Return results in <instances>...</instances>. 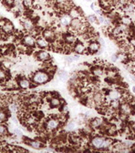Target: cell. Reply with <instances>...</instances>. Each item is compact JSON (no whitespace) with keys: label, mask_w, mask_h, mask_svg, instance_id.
I'll list each match as a JSON object with an SVG mask.
<instances>
[{"label":"cell","mask_w":135,"mask_h":153,"mask_svg":"<svg viewBox=\"0 0 135 153\" xmlns=\"http://www.w3.org/2000/svg\"><path fill=\"white\" fill-rule=\"evenodd\" d=\"M97 42H99V43H100V46H102V47H103V46H104V45H105V41L103 40V38H98V41H97Z\"/></svg>","instance_id":"obj_40"},{"label":"cell","mask_w":135,"mask_h":153,"mask_svg":"<svg viewBox=\"0 0 135 153\" xmlns=\"http://www.w3.org/2000/svg\"><path fill=\"white\" fill-rule=\"evenodd\" d=\"M3 38V32H1V31H0V39H2V38Z\"/></svg>","instance_id":"obj_48"},{"label":"cell","mask_w":135,"mask_h":153,"mask_svg":"<svg viewBox=\"0 0 135 153\" xmlns=\"http://www.w3.org/2000/svg\"><path fill=\"white\" fill-rule=\"evenodd\" d=\"M132 151L135 152V143H134L133 145H132Z\"/></svg>","instance_id":"obj_49"},{"label":"cell","mask_w":135,"mask_h":153,"mask_svg":"<svg viewBox=\"0 0 135 153\" xmlns=\"http://www.w3.org/2000/svg\"><path fill=\"white\" fill-rule=\"evenodd\" d=\"M87 2H91V0H86Z\"/></svg>","instance_id":"obj_52"},{"label":"cell","mask_w":135,"mask_h":153,"mask_svg":"<svg viewBox=\"0 0 135 153\" xmlns=\"http://www.w3.org/2000/svg\"><path fill=\"white\" fill-rule=\"evenodd\" d=\"M123 143L125 144V145H126V148H130V147H132V145L134 144L133 142H131V141H125Z\"/></svg>","instance_id":"obj_42"},{"label":"cell","mask_w":135,"mask_h":153,"mask_svg":"<svg viewBox=\"0 0 135 153\" xmlns=\"http://www.w3.org/2000/svg\"><path fill=\"white\" fill-rule=\"evenodd\" d=\"M81 11V9L80 10L79 8H75V7H72L71 9L69 10V14L71 16V18L72 19H81V15H82V12Z\"/></svg>","instance_id":"obj_14"},{"label":"cell","mask_w":135,"mask_h":153,"mask_svg":"<svg viewBox=\"0 0 135 153\" xmlns=\"http://www.w3.org/2000/svg\"><path fill=\"white\" fill-rule=\"evenodd\" d=\"M55 2H57V4L60 5V6H64V5L69 3V0H55Z\"/></svg>","instance_id":"obj_36"},{"label":"cell","mask_w":135,"mask_h":153,"mask_svg":"<svg viewBox=\"0 0 135 153\" xmlns=\"http://www.w3.org/2000/svg\"><path fill=\"white\" fill-rule=\"evenodd\" d=\"M75 128V124L73 122H69V124H67V129L68 130H72Z\"/></svg>","instance_id":"obj_39"},{"label":"cell","mask_w":135,"mask_h":153,"mask_svg":"<svg viewBox=\"0 0 135 153\" xmlns=\"http://www.w3.org/2000/svg\"><path fill=\"white\" fill-rule=\"evenodd\" d=\"M36 45L41 49H47L49 47V42L42 36L36 39Z\"/></svg>","instance_id":"obj_10"},{"label":"cell","mask_w":135,"mask_h":153,"mask_svg":"<svg viewBox=\"0 0 135 153\" xmlns=\"http://www.w3.org/2000/svg\"><path fill=\"white\" fill-rule=\"evenodd\" d=\"M72 20V19L71 16L68 14H63V15H61V17H60V24H61L63 26H66V27L70 26Z\"/></svg>","instance_id":"obj_13"},{"label":"cell","mask_w":135,"mask_h":153,"mask_svg":"<svg viewBox=\"0 0 135 153\" xmlns=\"http://www.w3.org/2000/svg\"><path fill=\"white\" fill-rule=\"evenodd\" d=\"M14 132H15L16 135H18V136H20L21 134V131H20V130H18V129H15V130H14Z\"/></svg>","instance_id":"obj_46"},{"label":"cell","mask_w":135,"mask_h":153,"mask_svg":"<svg viewBox=\"0 0 135 153\" xmlns=\"http://www.w3.org/2000/svg\"><path fill=\"white\" fill-rule=\"evenodd\" d=\"M64 60H65V62H66L68 64H70V63H72V61H73L71 57H66Z\"/></svg>","instance_id":"obj_43"},{"label":"cell","mask_w":135,"mask_h":153,"mask_svg":"<svg viewBox=\"0 0 135 153\" xmlns=\"http://www.w3.org/2000/svg\"><path fill=\"white\" fill-rule=\"evenodd\" d=\"M87 21L88 22H90V23H99V22H98V19L97 17L95 16V15H88L87 17Z\"/></svg>","instance_id":"obj_30"},{"label":"cell","mask_w":135,"mask_h":153,"mask_svg":"<svg viewBox=\"0 0 135 153\" xmlns=\"http://www.w3.org/2000/svg\"><path fill=\"white\" fill-rule=\"evenodd\" d=\"M93 74L95 76H100L101 75H103V71L102 69H100V67H98V68H95L94 70H93Z\"/></svg>","instance_id":"obj_33"},{"label":"cell","mask_w":135,"mask_h":153,"mask_svg":"<svg viewBox=\"0 0 135 153\" xmlns=\"http://www.w3.org/2000/svg\"><path fill=\"white\" fill-rule=\"evenodd\" d=\"M133 128H134V130H135V124H134V125H133Z\"/></svg>","instance_id":"obj_51"},{"label":"cell","mask_w":135,"mask_h":153,"mask_svg":"<svg viewBox=\"0 0 135 153\" xmlns=\"http://www.w3.org/2000/svg\"><path fill=\"white\" fill-rule=\"evenodd\" d=\"M6 86H7V88H10V89H14V88H16L18 87V81H7L6 83Z\"/></svg>","instance_id":"obj_23"},{"label":"cell","mask_w":135,"mask_h":153,"mask_svg":"<svg viewBox=\"0 0 135 153\" xmlns=\"http://www.w3.org/2000/svg\"><path fill=\"white\" fill-rule=\"evenodd\" d=\"M111 60L113 62H115L118 61V55L117 54H112L111 56Z\"/></svg>","instance_id":"obj_41"},{"label":"cell","mask_w":135,"mask_h":153,"mask_svg":"<svg viewBox=\"0 0 135 153\" xmlns=\"http://www.w3.org/2000/svg\"><path fill=\"white\" fill-rule=\"evenodd\" d=\"M97 19H98V22H99V23L100 24L104 25L105 26H109V24H110L109 21H108V20H107V19L103 16V15L101 14V15H100V16L98 17Z\"/></svg>","instance_id":"obj_24"},{"label":"cell","mask_w":135,"mask_h":153,"mask_svg":"<svg viewBox=\"0 0 135 153\" xmlns=\"http://www.w3.org/2000/svg\"><path fill=\"white\" fill-rule=\"evenodd\" d=\"M5 2V4L7 5V7H12L14 4L15 0H3Z\"/></svg>","instance_id":"obj_37"},{"label":"cell","mask_w":135,"mask_h":153,"mask_svg":"<svg viewBox=\"0 0 135 153\" xmlns=\"http://www.w3.org/2000/svg\"><path fill=\"white\" fill-rule=\"evenodd\" d=\"M69 141H70L72 144H78V143H80V139L79 136H76V135H74V134H72V135L69 136Z\"/></svg>","instance_id":"obj_22"},{"label":"cell","mask_w":135,"mask_h":153,"mask_svg":"<svg viewBox=\"0 0 135 153\" xmlns=\"http://www.w3.org/2000/svg\"><path fill=\"white\" fill-rule=\"evenodd\" d=\"M134 70H135V65H134Z\"/></svg>","instance_id":"obj_54"},{"label":"cell","mask_w":135,"mask_h":153,"mask_svg":"<svg viewBox=\"0 0 135 153\" xmlns=\"http://www.w3.org/2000/svg\"><path fill=\"white\" fill-rule=\"evenodd\" d=\"M14 151L17 152H28V150H26L25 148H20V147H16Z\"/></svg>","instance_id":"obj_38"},{"label":"cell","mask_w":135,"mask_h":153,"mask_svg":"<svg viewBox=\"0 0 135 153\" xmlns=\"http://www.w3.org/2000/svg\"><path fill=\"white\" fill-rule=\"evenodd\" d=\"M22 26H23L24 29L27 31H31L33 30L34 29V24H33V21L30 19H25L23 22H22Z\"/></svg>","instance_id":"obj_16"},{"label":"cell","mask_w":135,"mask_h":153,"mask_svg":"<svg viewBox=\"0 0 135 153\" xmlns=\"http://www.w3.org/2000/svg\"><path fill=\"white\" fill-rule=\"evenodd\" d=\"M9 109L10 111L12 112H17V110H18V105H17V103L16 102L12 103L11 105L9 106Z\"/></svg>","instance_id":"obj_34"},{"label":"cell","mask_w":135,"mask_h":153,"mask_svg":"<svg viewBox=\"0 0 135 153\" xmlns=\"http://www.w3.org/2000/svg\"><path fill=\"white\" fill-rule=\"evenodd\" d=\"M131 45H133V46H134L135 47V38H132V39H131Z\"/></svg>","instance_id":"obj_47"},{"label":"cell","mask_w":135,"mask_h":153,"mask_svg":"<svg viewBox=\"0 0 135 153\" xmlns=\"http://www.w3.org/2000/svg\"><path fill=\"white\" fill-rule=\"evenodd\" d=\"M60 121L58 118L56 117H52L50 118L46 123V128L49 130H56V129L60 126Z\"/></svg>","instance_id":"obj_5"},{"label":"cell","mask_w":135,"mask_h":153,"mask_svg":"<svg viewBox=\"0 0 135 153\" xmlns=\"http://www.w3.org/2000/svg\"><path fill=\"white\" fill-rule=\"evenodd\" d=\"M27 144L30 146L31 148L37 149V150H40L44 147V143L39 140H30L27 142Z\"/></svg>","instance_id":"obj_12"},{"label":"cell","mask_w":135,"mask_h":153,"mask_svg":"<svg viewBox=\"0 0 135 153\" xmlns=\"http://www.w3.org/2000/svg\"><path fill=\"white\" fill-rule=\"evenodd\" d=\"M22 43L27 47H33L36 45V39L32 35H26L22 38Z\"/></svg>","instance_id":"obj_8"},{"label":"cell","mask_w":135,"mask_h":153,"mask_svg":"<svg viewBox=\"0 0 135 153\" xmlns=\"http://www.w3.org/2000/svg\"><path fill=\"white\" fill-rule=\"evenodd\" d=\"M72 58V60H75V61H77V60L80 59V56L78 54H74L72 57H71Z\"/></svg>","instance_id":"obj_45"},{"label":"cell","mask_w":135,"mask_h":153,"mask_svg":"<svg viewBox=\"0 0 135 153\" xmlns=\"http://www.w3.org/2000/svg\"><path fill=\"white\" fill-rule=\"evenodd\" d=\"M60 104H61V100H60L58 97H53L49 100V105L51 108L59 107Z\"/></svg>","instance_id":"obj_21"},{"label":"cell","mask_w":135,"mask_h":153,"mask_svg":"<svg viewBox=\"0 0 135 153\" xmlns=\"http://www.w3.org/2000/svg\"><path fill=\"white\" fill-rule=\"evenodd\" d=\"M61 111L63 112H67L68 111H69V108H68V106H67V105H64V106L62 107Z\"/></svg>","instance_id":"obj_44"},{"label":"cell","mask_w":135,"mask_h":153,"mask_svg":"<svg viewBox=\"0 0 135 153\" xmlns=\"http://www.w3.org/2000/svg\"><path fill=\"white\" fill-rule=\"evenodd\" d=\"M73 50L76 53H77L78 54H83V53H85V51H87V50H86L85 45L81 42L75 43V45H74L73 46Z\"/></svg>","instance_id":"obj_15"},{"label":"cell","mask_w":135,"mask_h":153,"mask_svg":"<svg viewBox=\"0 0 135 153\" xmlns=\"http://www.w3.org/2000/svg\"><path fill=\"white\" fill-rule=\"evenodd\" d=\"M18 87L21 89H29L32 87V81L26 77H21L18 80Z\"/></svg>","instance_id":"obj_4"},{"label":"cell","mask_w":135,"mask_h":153,"mask_svg":"<svg viewBox=\"0 0 135 153\" xmlns=\"http://www.w3.org/2000/svg\"><path fill=\"white\" fill-rule=\"evenodd\" d=\"M37 57L39 61H41V62H48L49 60L50 59L49 53L45 51V50H40L39 52L37 53Z\"/></svg>","instance_id":"obj_11"},{"label":"cell","mask_w":135,"mask_h":153,"mask_svg":"<svg viewBox=\"0 0 135 153\" xmlns=\"http://www.w3.org/2000/svg\"><path fill=\"white\" fill-rule=\"evenodd\" d=\"M58 76H59L60 80H61L62 81H66L69 78V75L67 74V72L64 71V70H61V71L59 72Z\"/></svg>","instance_id":"obj_27"},{"label":"cell","mask_w":135,"mask_h":153,"mask_svg":"<svg viewBox=\"0 0 135 153\" xmlns=\"http://www.w3.org/2000/svg\"><path fill=\"white\" fill-rule=\"evenodd\" d=\"M112 145H113V140H111V139L105 138L103 149H108V148H110L111 147H112Z\"/></svg>","instance_id":"obj_26"},{"label":"cell","mask_w":135,"mask_h":153,"mask_svg":"<svg viewBox=\"0 0 135 153\" xmlns=\"http://www.w3.org/2000/svg\"><path fill=\"white\" fill-rule=\"evenodd\" d=\"M0 137H1V136H0ZM0 143H1V138H0Z\"/></svg>","instance_id":"obj_53"},{"label":"cell","mask_w":135,"mask_h":153,"mask_svg":"<svg viewBox=\"0 0 135 153\" xmlns=\"http://www.w3.org/2000/svg\"><path fill=\"white\" fill-rule=\"evenodd\" d=\"M8 135V129L4 124H0V136H6Z\"/></svg>","instance_id":"obj_25"},{"label":"cell","mask_w":135,"mask_h":153,"mask_svg":"<svg viewBox=\"0 0 135 153\" xmlns=\"http://www.w3.org/2000/svg\"><path fill=\"white\" fill-rule=\"evenodd\" d=\"M22 5L26 7H30L33 6V0H21Z\"/></svg>","instance_id":"obj_31"},{"label":"cell","mask_w":135,"mask_h":153,"mask_svg":"<svg viewBox=\"0 0 135 153\" xmlns=\"http://www.w3.org/2000/svg\"><path fill=\"white\" fill-rule=\"evenodd\" d=\"M104 137L102 136H95L91 139V144L93 148L95 149H103V143H104Z\"/></svg>","instance_id":"obj_2"},{"label":"cell","mask_w":135,"mask_h":153,"mask_svg":"<svg viewBox=\"0 0 135 153\" xmlns=\"http://www.w3.org/2000/svg\"><path fill=\"white\" fill-rule=\"evenodd\" d=\"M103 124V121L101 118H99V117H95L94 119L91 121V127L93 128H100L101 127Z\"/></svg>","instance_id":"obj_20"},{"label":"cell","mask_w":135,"mask_h":153,"mask_svg":"<svg viewBox=\"0 0 135 153\" xmlns=\"http://www.w3.org/2000/svg\"><path fill=\"white\" fill-rule=\"evenodd\" d=\"M100 43L98 42H91L88 45V51L91 53H97L100 49Z\"/></svg>","instance_id":"obj_18"},{"label":"cell","mask_w":135,"mask_h":153,"mask_svg":"<svg viewBox=\"0 0 135 153\" xmlns=\"http://www.w3.org/2000/svg\"><path fill=\"white\" fill-rule=\"evenodd\" d=\"M6 78H7V73L4 69L0 68V81H4L6 80Z\"/></svg>","instance_id":"obj_32"},{"label":"cell","mask_w":135,"mask_h":153,"mask_svg":"<svg viewBox=\"0 0 135 153\" xmlns=\"http://www.w3.org/2000/svg\"><path fill=\"white\" fill-rule=\"evenodd\" d=\"M116 132V128H115V127H110L107 128V133L109 134V135H114Z\"/></svg>","instance_id":"obj_35"},{"label":"cell","mask_w":135,"mask_h":153,"mask_svg":"<svg viewBox=\"0 0 135 153\" xmlns=\"http://www.w3.org/2000/svg\"><path fill=\"white\" fill-rule=\"evenodd\" d=\"M8 119V114L7 112L3 109H0V122L7 121Z\"/></svg>","instance_id":"obj_28"},{"label":"cell","mask_w":135,"mask_h":153,"mask_svg":"<svg viewBox=\"0 0 135 153\" xmlns=\"http://www.w3.org/2000/svg\"><path fill=\"white\" fill-rule=\"evenodd\" d=\"M107 97L111 101L112 100H119L122 97V93L119 90H111L107 94Z\"/></svg>","instance_id":"obj_9"},{"label":"cell","mask_w":135,"mask_h":153,"mask_svg":"<svg viewBox=\"0 0 135 153\" xmlns=\"http://www.w3.org/2000/svg\"><path fill=\"white\" fill-rule=\"evenodd\" d=\"M132 92H133L134 93H135V86H134L133 88H132Z\"/></svg>","instance_id":"obj_50"},{"label":"cell","mask_w":135,"mask_h":153,"mask_svg":"<svg viewBox=\"0 0 135 153\" xmlns=\"http://www.w3.org/2000/svg\"><path fill=\"white\" fill-rule=\"evenodd\" d=\"M119 108H120V111H121V113H123L125 115H129L131 113V111H132V108L129 104L127 103L123 102L122 104L120 105L119 106Z\"/></svg>","instance_id":"obj_17"},{"label":"cell","mask_w":135,"mask_h":153,"mask_svg":"<svg viewBox=\"0 0 135 153\" xmlns=\"http://www.w3.org/2000/svg\"><path fill=\"white\" fill-rule=\"evenodd\" d=\"M32 81L33 84L37 85H44L51 80V74L46 70H39L35 72L32 75Z\"/></svg>","instance_id":"obj_1"},{"label":"cell","mask_w":135,"mask_h":153,"mask_svg":"<svg viewBox=\"0 0 135 153\" xmlns=\"http://www.w3.org/2000/svg\"><path fill=\"white\" fill-rule=\"evenodd\" d=\"M92 100L95 105L101 106L103 105V102H104V97L100 92H95L92 96Z\"/></svg>","instance_id":"obj_7"},{"label":"cell","mask_w":135,"mask_h":153,"mask_svg":"<svg viewBox=\"0 0 135 153\" xmlns=\"http://www.w3.org/2000/svg\"><path fill=\"white\" fill-rule=\"evenodd\" d=\"M91 10H93L95 13H97L98 14H100V15L102 14V11H101V10H100V6L96 5V3H95V2H92V3L91 4Z\"/></svg>","instance_id":"obj_29"},{"label":"cell","mask_w":135,"mask_h":153,"mask_svg":"<svg viewBox=\"0 0 135 153\" xmlns=\"http://www.w3.org/2000/svg\"><path fill=\"white\" fill-rule=\"evenodd\" d=\"M42 36L49 42H53L57 38L56 32L52 29H45V30H43Z\"/></svg>","instance_id":"obj_6"},{"label":"cell","mask_w":135,"mask_h":153,"mask_svg":"<svg viewBox=\"0 0 135 153\" xmlns=\"http://www.w3.org/2000/svg\"><path fill=\"white\" fill-rule=\"evenodd\" d=\"M64 39L67 44H75L76 42V36L73 35L72 33H66L64 37Z\"/></svg>","instance_id":"obj_19"},{"label":"cell","mask_w":135,"mask_h":153,"mask_svg":"<svg viewBox=\"0 0 135 153\" xmlns=\"http://www.w3.org/2000/svg\"><path fill=\"white\" fill-rule=\"evenodd\" d=\"M14 30V26L11 22L6 20L2 25V31L5 34H10Z\"/></svg>","instance_id":"obj_3"}]
</instances>
